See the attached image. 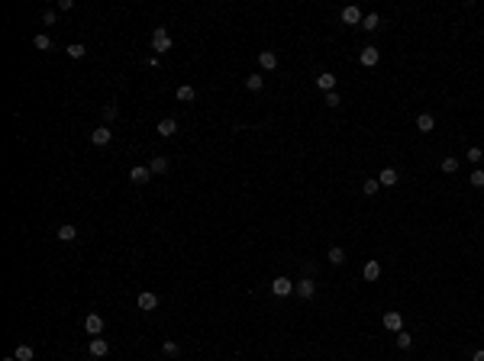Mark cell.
<instances>
[{
	"label": "cell",
	"instance_id": "obj_5",
	"mask_svg": "<svg viewBox=\"0 0 484 361\" xmlns=\"http://www.w3.org/2000/svg\"><path fill=\"white\" fill-rule=\"evenodd\" d=\"M84 329H87V336H100V332H103V316L100 313H87L84 316Z\"/></svg>",
	"mask_w": 484,
	"mask_h": 361
},
{
	"label": "cell",
	"instance_id": "obj_33",
	"mask_svg": "<svg viewBox=\"0 0 484 361\" xmlns=\"http://www.w3.org/2000/svg\"><path fill=\"white\" fill-rule=\"evenodd\" d=\"M165 355H181V345H178V342H165Z\"/></svg>",
	"mask_w": 484,
	"mask_h": 361
},
{
	"label": "cell",
	"instance_id": "obj_36",
	"mask_svg": "<svg viewBox=\"0 0 484 361\" xmlns=\"http://www.w3.org/2000/svg\"><path fill=\"white\" fill-rule=\"evenodd\" d=\"M58 10H65V13H68V10H75V0H58Z\"/></svg>",
	"mask_w": 484,
	"mask_h": 361
},
{
	"label": "cell",
	"instance_id": "obj_3",
	"mask_svg": "<svg viewBox=\"0 0 484 361\" xmlns=\"http://www.w3.org/2000/svg\"><path fill=\"white\" fill-rule=\"evenodd\" d=\"M136 303H139V310H146V313H152V310H158V293H152V290H142L136 297Z\"/></svg>",
	"mask_w": 484,
	"mask_h": 361
},
{
	"label": "cell",
	"instance_id": "obj_10",
	"mask_svg": "<svg viewBox=\"0 0 484 361\" xmlns=\"http://www.w3.org/2000/svg\"><path fill=\"white\" fill-rule=\"evenodd\" d=\"M155 129H158V136H161V139H171V136L178 132V123L171 120V116H165V120H158V126H155Z\"/></svg>",
	"mask_w": 484,
	"mask_h": 361
},
{
	"label": "cell",
	"instance_id": "obj_2",
	"mask_svg": "<svg viewBox=\"0 0 484 361\" xmlns=\"http://www.w3.org/2000/svg\"><path fill=\"white\" fill-rule=\"evenodd\" d=\"M294 293H297L300 300H313V293H316V284L310 281V277H300L297 284H294Z\"/></svg>",
	"mask_w": 484,
	"mask_h": 361
},
{
	"label": "cell",
	"instance_id": "obj_29",
	"mask_svg": "<svg viewBox=\"0 0 484 361\" xmlns=\"http://www.w3.org/2000/svg\"><path fill=\"white\" fill-rule=\"evenodd\" d=\"M342 262H346V252H342V248H330V265H342Z\"/></svg>",
	"mask_w": 484,
	"mask_h": 361
},
{
	"label": "cell",
	"instance_id": "obj_27",
	"mask_svg": "<svg viewBox=\"0 0 484 361\" xmlns=\"http://www.w3.org/2000/svg\"><path fill=\"white\" fill-rule=\"evenodd\" d=\"M465 158H468V162H471V165H481V158H484V152H481V148H478V145H471V148H468V152H465Z\"/></svg>",
	"mask_w": 484,
	"mask_h": 361
},
{
	"label": "cell",
	"instance_id": "obj_37",
	"mask_svg": "<svg viewBox=\"0 0 484 361\" xmlns=\"http://www.w3.org/2000/svg\"><path fill=\"white\" fill-rule=\"evenodd\" d=\"M146 68H158V55H149V58H146Z\"/></svg>",
	"mask_w": 484,
	"mask_h": 361
},
{
	"label": "cell",
	"instance_id": "obj_34",
	"mask_svg": "<svg viewBox=\"0 0 484 361\" xmlns=\"http://www.w3.org/2000/svg\"><path fill=\"white\" fill-rule=\"evenodd\" d=\"M471 187H484V171H475V174H471Z\"/></svg>",
	"mask_w": 484,
	"mask_h": 361
},
{
	"label": "cell",
	"instance_id": "obj_9",
	"mask_svg": "<svg viewBox=\"0 0 484 361\" xmlns=\"http://www.w3.org/2000/svg\"><path fill=\"white\" fill-rule=\"evenodd\" d=\"M149 177H152V168H146V165H136V168L129 171L132 184H149Z\"/></svg>",
	"mask_w": 484,
	"mask_h": 361
},
{
	"label": "cell",
	"instance_id": "obj_16",
	"mask_svg": "<svg viewBox=\"0 0 484 361\" xmlns=\"http://www.w3.org/2000/svg\"><path fill=\"white\" fill-rule=\"evenodd\" d=\"M361 29H365V32H375V29H381V13H368L365 20H361Z\"/></svg>",
	"mask_w": 484,
	"mask_h": 361
},
{
	"label": "cell",
	"instance_id": "obj_22",
	"mask_svg": "<svg viewBox=\"0 0 484 361\" xmlns=\"http://www.w3.org/2000/svg\"><path fill=\"white\" fill-rule=\"evenodd\" d=\"M381 277V262H368L365 265V281H378Z\"/></svg>",
	"mask_w": 484,
	"mask_h": 361
},
{
	"label": "cell",
	"instance_id": "obj_13",
	"mask_svg": "<svg viewBox=\"0 0 484 361\" xmlns=\"http://www.w3.org/2000/svg\"><path fill=\"white\" fill-rule=\"evenodd\" d=\"M378 58H381V55H378V48H375V46L361 48V65H365V68H375V65H378Z\"/></svg>",
	"mask_w": 484,
	"mask_h": 361
},
{
	"label": "cell",
	"instance_id": "obj_35",
	"mask_svg": "<svg viewBox=\"0 0 484 361\" xmlns=\"http://www.w3.org/2000/svg\"><path fill=\"white\" fill-rule=\"evenodd\" d=\"M326 103H330V107H339V103H342V100H339V94L332 91V94H326Z\"/></svg>",
	"mask_w": 484,
	"mask_h": 361
},
{
	"label": "cell",
	"instance_id": "obj_38",
	"mask_svg": "<svg viewBox=\"0 0 484 361\" xmlns=\"http://www.w3.org/2000/svg\"><path fill=\"white\" fill-rule=\"evenodd\" d=\"M471 361H484V348H478V352L471 355Z\"/></svg>",
	"mask_w": 484,
	"mask_h": 361
},
{
	"label": "cell",
	"instance_id": "obj_7",
	"mask_svg": "<svg viewBox=\"0 0 484 361\" xmlns=\"http://www.w3.org/2000/svg\"><path fill=\"white\" fill-rule=\"evenodd\" d=\"M271 293H275V297H287V293H294V281H287V277H275V281H271Z\"/></svg>",
	"mask_w": 484,
	"mask_h": 361
},
{
	"label": "cell",
	"instance_id": "obj_6",
	"mask_svg": "<svg viewBox=\"0 0 484 361\" xmlns=\"http://www.w3.org/2000/svg\"><path fill=\"white\" fill-rule=\"evenodd\" d=\"M91 142H94L97 148H103V145H110V142H113V132H110L107 126H97V129L91 132Z\"/></svg>",
	"mask_w": 484,
	"mask_h": 361
},
{
	"label": "cell",
	"instance_id": "obj_15",
	"mask_svg": "<svg viewBox=\"0 0 484 361\" xmlns=\"http://www.w3.org/2000/svg\"><path fill=\"white\" fill-rule=\"evenodd\" d=\"M258 65H261L265 71H275V68H278V55H275V52H258Z\"/></svg>",
	"mask_w": 484,
	"mask_h": 361
},
{
	"label": "cell",
	"instance_id": "obj_18",
	"mask_svg": "<svg viewBox=\"0 0 484 361\" xmlns=\"http://www.w3.org/2000/svg\"><path fill=\"white\" fill-rule=\"evenodd\" d=\"M149 168H152V174H165V171H168V158H165V155H155L152 162H149Z\"/></svg>",
	"mask_w": 484,
	"mask_h": 361
},
{
	"label": "cell",
	"instance_id": "obj_17",
	"mask_svg": "<svg viewBox=\"0 0 484 361\" xmlns=\"http://www.w3.org/2000/svg\"><path fill=\"white\" fill-rule=\"evenodd\" d=\"M55 236L62 239V242H75V239H77V229H75L71 223H65V226H58V232H55Z\"/></svg>",
	"mask_w": 484,
	"mask_h": 361
},
{
	"label": "cell",
	"instance_id": "obj_32",
	"mask_svg": "<svg viewBox=\"0 0 484 361\" xmlns=\"http://www.w3.org/2000/svg\"><path fill=\"white\" fill-rule=\"evenodd\" d=\"M103 120H116V103H107V107H103Z\"/></svg>",
	"mask_w": 484,
	"mask_h": 361
},
{
	"label": "cell",
	"instance_id": "obj_19",
	"mask_svg": "<svg viewBox=\"0 0 484 361\" xmlns=\"http://www.w3.org/2000/svg\"><path fill=\"white\" fill-rule=\"evenodd\" d=\"M175 97L181 100V103H191V100L197 97V91H194L191 84H181V87H178V94H175Z\"/></svg>",
	"mask_w": 484,
	"mask_h": 361
},
{
	"label": "cell",
	"instance_id": "obj_39",
	"mask_svg": "<svg viewBox=\"0 0 484 361\" xmlns=\"http://www.w3.org/2000/svg\"><path fill=\"white\" fill-rule=\"evenodd\" d=\"M3 361H16V355H10V358H3Z\"/></svg>",
	"mask_w": 484,
	"mask_h": 361
},
{
	"label": "cell",
	"instance_id": "obj_8",
	"mask_svg": "<svg viewBox=\"0 0 484 361\" xmlns=\"http://www.w3.org/2000/svg\"><path fill=\"white\" fill-rule=\"evenodd\" d=\"M87 352H91V358H103V355L110 352V345H107V338H100V336H94L91 338V345H87Z\"/></svg>",
	"mask_w": 484,
	"mask_h": 361
},
{
	"label": "cell",
	"instance_id": "obj_24",
	"mask_svg": "<svg viewBox=\"0 0 484 361\" xmlns=\"http://www.w3.org/2000/svg\"><path fill=\"white\" fill-rule=\"evenodd\" d=\"M246 87H249V91H261V87H265V77H261V74H249L246 77Z\"/></svg>",
	"mask_w": 484,
	"mask_h": 361
},
{
	"label": "cell",
	"instance_id": "obj_25",
	"mask_svg": "<svg viewBox=\"0 0 484 361\" xmlns=\"http://www.w3.org/2000/svg\"><path fill=\"white\" fill-rule=\"evenodd\" d=\"M16 361H32V355H36V352H32V345H16Z\"/></svg>",
	"mask_w": 484,
	"mask_h": 361
},
{
	"label": "cell",
	"instance_id": "obj_12",
	"mask_svg": "<svg viewBox=\"0 0 484 361\" xmlns=\"http://www.w3.org/2000/svg\"><path fill=\"white\" fill-rule=\"evenodd\" d=\"M316 87H320V91H326V94H332V91H336V74L323 71V74L316 77Z\"/></svg>",
	"mask_w": 484,
	"mask_h": 361
},
{
	"label": "cell",
	"instance_id": "obj_26",
	"mask_svg": "<svg viewBox=\"0 0 484 361\" xmlns=\"http://www.w3.org/2000/svg\"><path fill=\"white\" fill-rule=\"evenodd\" d=\"M442 171H446V174H455V171H459V158H455V155L442 158Z\"/></svg>",
	"mask_w": 484,
	"mask_h": 361
},
{
	"label": "cell",
	"instance_id": "obj_1",
	"mask_svg": "<svg viewBox=\"0 0 484 361\" xmlns=\"http://www.w3.org/2000/svg\"><path fill=\"white\" fill-rule=\"evenodd\" d=\"M171 48H175V42H171L168 29H165V26H155V29H152V52L155 55H165V52H171Z\"/></svg>",
	"mask_w": 484,
	"mask_h": 361
},
{
	"label": "cell",
	"instance_id": "obj_20",
	"mask_svg": "<svg viewBox=\"0 0 484 361\" xmlns=\"http://www.w3.org/2000/svg\"><path fill=\"white\" fill-rule=\"evenodd\" d=\"M378 181H381V187H394V184H397V171H394V168H384Z\"/></svg>",
	"mask_w": 484,
	"mask_h": 361
},
{
	"label": "cell",
	"instance_id": "obj_4",
	"mask_svg": "<svg viewBox=\"0 0 484 361\" xmlns=\"http://www.w3.org/2000/svg\"><path fill=\"white\" fill-rule=\"evenodd\" d=\"M381 323H384V329H391V332H400V329H404V316H400L397 310H387V313L381 316Z\"/></svg>",
	"mask_w": 484,
	"mask_h": 361
},
{
	"label": "cell",
	"instance_id": "obj_23",
	"mask_svg": "<svg viewBox=\"0 0 484 361\" xmlns=\"http://www.w3.org/2000/svg\"><path fill=\"white\" fill-rule=\"evenodd\" d=\"M65 52H68V58H75V62H77V58H84V55H87V48L81 46V42H71Z\"/></svg>",
	"mask_w": 484,
	"mask_h": 361
},
{
	"label": "cell",
	"instance_id": "obj_30",
	"mask_svg": "<svg viewBox=\"0 0 484 361\" xmlns=\"http://www.w3.org/2000/svg\"><path fill=\"white\" fill-rule=\"evenodd\" d=\"M378 187H381V181H378V177H368V181L361 184V191H365V193L371 197V193H378Z\"/></svg>",
	"mask_w": 484,
	"mask_h": 361
},
{
	"label": "cell",
	"instance_id": "obj_11",
	"mask_svg": "<svg viewBox=\"0 0 484 361\" xmlns=\"http://www.w3.org/2000/svg\"><path fill=\"white\" fill-rule=\"evenodd\" d=\"M361 20H365V16H361L358 7H346L342 10V23L346 26H361Z\"/></svg>",
	"mask_w": 484,
	"mask_h": 361
},
{
	"label": "cell",
	"instance_id": "obj_14",
	"mask_svg": "<svg viewBox=\"0 0 484 361\" xmlns=\"http://www.w3.org/2000/svg\"><path fill=\"white\" fill-rule=\"evenodd\" d=\"M416 129H420V132H433V129H436L433 113H420V116H416Z\"/></svg>",
	"mask_w": 484,
	"mask_h": 361
},
{
	"label": "cell",
	"instance_id": "obj_28",
	"mask_svg": "<svg viewBox=\"0 0 484 361\" xmlns=\"http://www.w3.org/2000/svg\"><path fill=\"white\" fill-rule=\"evenodd\" d=\"M410 345H413V336H407V332L400 329V332H397V348H404V352H407Z\"/></svg>",
	"mask_w": 484,
	"mask_h": 361
},
{
	"label": "cell",
	"instance_id": "obj_21",
	"mask_svg": "<svg viewBox=\"0 0 484 361\" xmlns=\"http://www.w3.org/2000/svg\"><path fill=\"white\" fill-rule=\"evenodd\" d=\"M32 46H36V48H39V52H52V39H49V36H46V32H39V36H36V39H32Z\"/></svg>",
	"mask_w": 484,
	"mask_h": 361
},
{
	"label": "cell",
	"instance_id": "obj_31",
	"mask_svg": "<svg viewBox=\"0 0 484 361\" xmlns=\"http://www.w3.org/2000/svg\"><path fill=\"white\" fill-rule=\"evenodd\" d=\"M55 20H58V13H55V10H42V23H46V26H52Z\"/></svg>",
	"mask_w": 484,
	"mask_h": 361
}]
</instances>
